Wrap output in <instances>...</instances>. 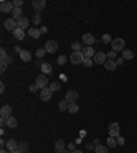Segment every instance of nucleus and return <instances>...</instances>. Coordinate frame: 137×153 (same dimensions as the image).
Masks as SVG:
<instances>
[{"mask_svg": "<svg viewBox=\"0 0 137 153\" xmlns=\"http://www.w3.org/2000/svg\"><path fill=\"white\" fill-rule=\"evenodd\" d=\"M93 62L96 63V64H104V63L107 62V53H104V52H98V53H95Z\"/></svg>", "mask_w": 137, "mask_h": 153, "instance_id": "39448f33", "label": "nucleus"}, {"mask_svg": "<svg viewBox=\"0 0 137 153\" xmlns=\"http://www.w3.org/2000/svg\"><path fill=\"white\" fill-rule=\"evenodd\" d=\"M117 142H118V145H119V146H123V145H125V138H123V137H118Z\"/></svg>", "mask_w": 137, "mask_h": 153, "instance_id": "ea45409f", "label": "nucleus"}, {"mask_svg": "<svg viewBox=\"0 0 137 153\" xmlns=\"http://www.w3.org/2000/svg\"><path fill=\"white\" fill-rule=\"evenodd\" d=\"M29 33V36H30L32 38H34V40H37L41 36V33H40V29H36V28H32L30 30L27 31Z\"/></svg>", "mask_w": 137, "mask_h": 153, "instance_id": "4be33fe9", "label": "nucleus"}, {"mask_svg": "<svg viewBox=\"0 0 137 153\" xmlns=\"http://www.w3.org/2000/svg\"><path fill=\"white\" fill-rule=\"evenodd\" d=\"M122 58L125 60H132L134 58V52L130 51V49H125V51L122 52Z\"/></svg>", "mask_w": 137, "mask_h": 153, "instance_id": "aec40b11", "label": "nucleus"}, {"mask_svg": "<svg viewBox=\"0 0 137 153\" xmlns=\"http://www.w3.org/2000/svg\"><path fill=\"white\" fill-rule=\"evenodd\" d=\"M6 148L8 149V152H10V150H14V149H18V142H16L15 139H8Z\"/></svg>", "mask_w": 137, "mask_h": 153, "instance_id": "6ab92c4d", "label": "nucleus"}, {"mask_svg": "<svg viewBox=\"0 0 137 153\" xmlns=\"http://www.w3.org/2000/svg\"><path fill=\"white\" fill-rule=\"evenodd\" d=\"M136 153H137V152H136Z\"/></svg>", "mask_w": 137, "mask_h": 153, "instance_id": "6e6d98bb", "label": "nucleus"}, {"mask_svg": "<svg viewBox=\"0 0 137 153\" xmlns=\"http://www.w3.org/2000/svg\"><path fill=\"white\" fill-rule=\"evenodd\" d=\"M14 8L15 7L11 1H1V4H0V11L1 12H12Z\"/></svg>", "mask_w": 137, "mask_h": 153, "instance_id": "6e6552de", "label": "nucleus"}, {"mask_svg": "<svg viewBox=\"0 0 137 153\" xmlns=\"http://www.w3.org/2000/svg\"><path fill=\"white\" fill-rule=\"evenodd\" d=\"M123 62H125V59H123V58H117V60H115L117 66H121V64H122Z\"/></svg>", "mask_w": 137, "mask_h": 153, "instance_id": "c03bdc74", "label": "nucleus"}, {"mask_svg": "<svg viewBox=\"0 0 137 153\" xmlns=\"http://www.w3.org/2000/svg\"><path fill=\"white\" fill-rule=\"evenodd\" d=\"M40 33H41V34H45V33H47V28H45V26H41V29H40Z\"/></svg>", "mask_w": 137, "mask_h": 153, "instance_id": "49530a36", "label": "nucleus"}, {"mask_svg": "<svg viewBox=\"0 0 137 153\" xmlns=\"http://www.w3.org/2000/svg\"><path fill=\"white\" fill-rule=\"evenodd\" d=\"M12 14V19H19L21 16H22V8H18V7H15L14 8V11L11 12Z\"/></svg>", "mask_w": 137, "mask_h": 153, "instance_id": "a878e982", "label": "nucleus"}, {"mask_svg": "<svg viewBox=\"0 0 137 153\" xmlns=\"http://www.w3.org/2000/svg\"><path fill=\"white\" fill-rule=\"evenodd\" d=\"M111 47H113V51L115 52H123L125 51V40L123 38H114L111 41Z\"/></svg>", "mask_w": 137, "mask_h": 153, "instance_id": "f257e3e1", "label": "nucleus"}, {"mask_svg": "<svg viewBox=\"0 0 137 153\" xmlns=\"http://www.w3.org/2000/svg\"><path fill=\"white\" fill-rule=\"evenodd\" d=\"M45 4H47L45 0H33V1H32V7L36 10V12H40L41 10H44Z\"/></svg>", "mask_w": 137, "mask_h": 153, "instance_id": "1a4fd4ad", "label": "nucleus"}, {"mask_svg": "<svg viewBox=\"0 0 137 153\" xmlns=\"http://www.w3.org/2000/svg\"><path fill=\"white\" fill-rule=\"evenodd\" d=\"M19 58L24 60V62H30L32 55H30V52H29V51H26V49H22V51L19 52Z\"/></svg>", "mask_w": 137, "mask_h": 153, "instance_id": "f3484780", "label": "nucleus"}, {"mask_svg": "<svg viewBox=\"0 0 137 153\" xmlns=\"http://www.w3.org/2000/svg\"><path fill=\"white\" fill-rule=\"evenodd\" d=\"M7 126L10 127V129H15L16 126H18V120H16V118H14V116H10L7 120Z\"/></svg>", "mask_w": 137, "mask_h": 153, "instance_id": "b1692460", "label": "nucleus"}, {"mask_svg": "<svg viewBox=\"0 0 137 153\" xmlns=\"http://www.w3.org/2000/svg\"><path fill=\"white\" fill-rule=\"evenodd\" d=\"M12 4H14V7L21 8L22 6H24V0H14V1H12Z\"/></svg>", "mask_w": 137, "mask_h": 153, "instance_id": "4c0bfd02", "label": "nucleus"}, {"mask_svg": "<svg viewBox=\"0 0 137 153\" xmlns=\"http://www.w3.org/2000/svg\"><path fill=\"white\" fill-rule=\"evenodd\" d=\"M45 48H40V49H37V52H36V56L37 58H43L44 55H45Z\"/></svg>", "mask_w": 137, "mask_h": 153, "instance_id": "c9c22d12", "label": "nucleus"}, {"mask_svg": "<svg viewBox=\"0 0 137 153\" xmlns=\"http://www.w3.org/2000/svg\"><path fill=\"white\" fill-rule=\"evenodd\" d=\"M51 97H52V90L49 89V88L43 89L41 93H40V98H41L43 101H48V100H51Z\"/></svg>", "mask_w": 137, "mask_h": 153, "instance_id": "f8f14e48", "label": "nucleus"}, {"mask_svg": "<svg viewBox=\"0 0 137 153\" xmlns=\"http://www.w3.org/2000/svg\"><path fill=\"white\" fill-rule=\"evenodd\" d=\"M45 51L48 52V53H55L56 52V49H58V43L55 41V40H49V41H47V44H45Z\"/></svg>", "mask_w": 137, "mask_h": 153, "instance_id": "423d86ee", "label": "nucleus"}, {"mask_svg": "<svg viewBox=\"0 0 137 153\" xmlns=\"http://www.w3.org/2000/svg\"><path fill=\"white\" fill-rule=\"evenodd\" d=\"M33 23H34V25L41 23V16H40L39 12H36L34 15H33Z\"/></svg>", "mask_w": 137, "mask_h": 153, "instance_id": "473e14b6", "label": "nucleus"}, {"mask_svg": "<svg viewBox=\"0 0 137 153\" xmlns=\"http://www.w3.org/2000/svg\"><path fill=\"white\" fill-rule=\"evenodd\" d=\"M59 110L62 111V112H65V111H69V102H67L66 100H62V101L59 102Z\"/></svg>", "mask_w": 137, "mask_h": 153, "instance_id": "c85d7f7f", "label": "nucleus"}, {"mask_svg": "<svg viewBox=\"0 0 137 153\" xmlns=\"http://www.w3.org/2000/svg\"><path fill=\"white\" fill-rule=\"evenodd\" d=\"M78 111H80V107L77 102H70V104H69V112H70V114H77Z\"/></svg>", "mask_w": 137, "mask_h": 153, "instance_id": "393cba45", "label": "nucleus"}, {"mask_svg": "<svg viewBox=\"0 0 137 153\" xmlns=\"http://www.w3.org/2000/svg\"><path fill=\"white\" fill-rule=\"evenodd\" d=\"M12 34H14V37H15L16 40H24V37H25V31L22 30V29H19V28H16L15 30L12 31Z\"/></svg>", "mask_w": 137, "mask_h": 153, "instance_id": "a211bd4d", "label": "nucleus"}, {"mask_svg": "<svg viewBox=\"0 0 137 153\" xmlns=\"http://www.w3.org/2000/svg\"><path fill=\"white\" fill-rule=\"evenodd\" d=\"M11 107L10 105H3L1 107V110H0V115H1V118H10L11 116Z\"/></svg>", "mask_w": 137, "mask_h": 153, "instance_id": "2eb2a0df", "label": "nucleus"}, {"mask_svg": "<svg viewBox=\"0 0 137 153\" xmlns=\"http://www.w3.org/2000/svg\"><path fill=\"white\" fill-rule=\"evenodd\" d=\"M82 55H84V58L85 59H90V58H93L95 56V51L92 47H84L82 48Z\"/></svg>", "mask_w": 137, "mask_h": 153, "instance_id": "ddd939ff", "label": "nucleus"}, {"mask_svg": "<svg viewBox=\"0 0 137 153\" xmlns=\"http://www.w3.org/2000/svg\"><path fill=\"white\" fill-rule=\"evenodd\" d=\"M10 153H21L18 149H14V150H10Z\"/></svg>", "mask_w": 137, "mask_h": 153, "instance_id": "603ef678", "label": "nucleus"}, {"mask_svg": "<svg viewBox=\"0 0 137 153\" xmlns=\"http://www.w3.org/2000/svg\"><path fill=\"white\" fill-rule=\"evenodd\" d=\"M71 48H73V51L74 52H80V51H82V48L84 47H82L80 43H73L71 44Z\"/></svg>", "mask_w": 137, "mask_h": 153, "instance_id": "2f4dec72", "label": "nucleus"}, {"mask_svg": "<svg viewBox=\"0 0 137 153\" xmlns=\"http://www.w3.org/2000/svg\"><path fill=\"white\" fill-rule=\"evenodd\" d=\"M82 64H84L85 67H92V64H93V60H92V59H85Z\"/></svg>", "mask_w": 137, "mask_h": 153, "instance_id": "58836bf2", "label": "nucleus"}, {"mask_svg": "<svg viewBox=\"0 0 137 153\" xmlns=\"http://www.w3.org/2000/svg\"><path fill=\"white\" fill-rule=\"evenodd\" d=\"M69 149H71V150L74 149V144H69Z\"/></svg>", "mask_w": 137, "mask_h": 153, "instance_id": "8fccbe9b", "label": "nucleus"}, {"mask_svg": "<svg viewBox=\"0 0 137 153\" xmlns=\"http://www.w3.org/2000/svg\"><path fill=\"white\" fill-rule=\"evenodd\" d=\"M16 25H18V28L19 29L25 30V29L29 26V18H26V16H21L19 19H16Z\"/></svg>", "mask_w": 137, "mask_h": 153, "instance_id": "4468645a", "label": "nucleus"}, {"mask_svg": "<svg viewBox=\"0 0 137 153\" xmlns=\"http://www.w3.org/2000/svg\"><path fill=\"white\" fill-rule=\"evenodd\" d=\"M4 90H6V86H4V83L1 82V83H0V92H1V93H4Z\"/></svg>", "mask_w": 137, "mask_h": 153, "instance_id": "09e8293b", "label": "nucleus"}, {"mask_svg": "<svg viewBox=\"0 0 137 153\" xmlns=\"http://www.w3.org/2000/svg\"><path fill=\"white\" fill-rule=\"evenodd\" d=\"M4 62L7 63V64H10V63H12V59H11V58H10V56H7V58L4 59Z\"/></svg>", "mask_w": 137, "mask_h": 153, "instance_id": "de8ad7c7", "label": "nucleus"}, {"mask_svg": "<svg viewBox=\"0 0 137 153\" xmlns=\"http://www.w3.org/2000/svg\"><path fill=\"white\" fill-rule=\"evenodd\" d=\"M0 153H10V152H7L6 149H1V150H0Z\"/></svg>", "mask_w": 137, "mask_h": 153, "instance_id": "864d4df0", "label": "nucleus"}, {"mask_svg": "<svg viewBox=\"0 0 137 153\" xmlns=\"http://www.w3.org/2000/svg\"><path fill=\"white\" fill-rule=\"evenodd\" d=\"M104 67H106L108 71H114L117 68V63H115V60H107V62L104 63Z\"/></svg>", "mask_w": 137, "mask_h": 153, "instance_id": "5701e85b", "label": "nucleus"}, {"mask_svg": "<svg viewBox=\"0 0 137 153\" xmlns=\"http://www.w3.org/2000/svg\"><path fill=\"white\" fill-rule=\"evenodd\" d=\"M7 118H1V120H0V125H1V127H6L7 126Z\"/></svg>", "mask_w": 137, "mask_h": 153, "instance_id": "37998d69", "label": "nucleus"}, {"mask_svg": "<svg viewBox=\"0 0 137 153\" xmlns=\"http://www.w3.org/2000/svg\"><path fill=\"white\" fill-rule=\"evenodd\" d=\"M66 62H67V58H66L65 55H60V56L58 58V64H59V66H63V64H65Z\"/></svg>", "mask_w": 137, "mask_h": 153, "instance_id": "f704fd0d", "label": "nucleus"}, {"mask_svg": "<svg viewBox=\"0 0 137 153\" xmlns=\"http://www.w3.org/2000/svg\"><path fill=\"white\" fill-rule=\"evenodd\" d=\"M71 153H82V150H80V149H74Z\"/></svg>", "mask_w": 137, "mask_h": 153, "instance_id": "3c124183", "label": "nucleus"}, {"mask_svg": "<svg viewBox=\"0 0 137 153\" xmlns=\"http://www.w3.org/2000/svg\"><path fill=\"white\" fill-rule=\"evenodd\" d=\"M37 89H39V88L36 86V85H33V86H30V92H32V93H36V92H37Z\"/></svg>", "mask_w": 137, "mask_h": 153, "instance_id": "a18cd8bd", "label": "nucleus"}, {"mask_svg": "<svg viewBox=\"0 0 137 153\" xmlns=\"http://www.w3.org/2000/svg\"><path fill=\"white\" fill-rule=\"evenodd\" d=\"M95 153H108V146L96 145V148H95Z\"/></svg>", "mask_w": 137, "mask_h": 153, "instance_id": "bb28decb", "label": "nucleus"}, {"mask_svg": "<svg viewBox=\"0 0 137 153\" xmlns=\"http://www.w3.org/2000/svg\"><path fill=\"white\" fill-rule=\"evenodd\" d=\"M84 60H85V58H84V55H82V52H73L70 56V62L73 63V64H81V63H84Z\"/></svg>", "mask_w": 137, "mask_h": 153, "instance_id": "f03ea898", "label": "nucleus"}, {"mask_svg": "<svg viewBox=\"0 0 137 153\" xmlns=\"http://www.w3.org/2000/svg\"><path fill=\"white\" fill-rule=\"evenodd\" d=\"M0 58H1V60H4L6 58H7V53H6V49H4V48L0 49Z\"/></svg>", "mask_w": 137, "mask_h": 153, "instance_id": "a19ab883", "label": "nucleus"}, {"mask_svg": "<svg viewBox=\"0 0 137 153\" xmlns=\"http://www.w3.org/2000/svg\"><path fill=\"white\" fill-rule=\"evenodd\" d=\"M119 131H121V127H119V125H118V123H111V125L108 126V134H110V137L118 138V137H119Z\"/></svg>", "mask_w": 137, "mask_h": 153, "instance_id": "7ed1b4c3", "label": "nucleus"}, {"mask_svg": "<svg viewBox=\"0 0 137 153\" xmlns=\"http://www.w3.org/2000/svg\"><path fill=\"white\" fill-rule=\"evenodd\" d=\"M48 85V78L45 77V75H39L37 78H36V86L40 88L41 90L43 89H45Z\"/></svg>", "mask_w": 137, "mask_h": 153, "instance_id": "20e7f679", "label": "nucleus"}, {"mask_svg": "<svg viewBox=\"0 0 137 153\" xmlns=\"http://www.w3.org/2000/svg\"><path fill=\"white\" fill-rule=\"evenodd\" d=\"M18 150H19L21 153H25L27 150V144L26 142H19V144H18Z\"/></svg>", "mask_w": 137, "mask_h": 153, "instance_id": "c756f323", "label": "nucleus"}, {"mask_svg": "<svg viewBox=\"0 0 137 153\" xmlns=\"http://www.w3.org/2000/svg\"><path fill=\"white\" fill-rule=\"evenodd\" d=\"M63 153H71V152H69V150H66V149H65V150H63Z\"/></svg>", "mask_w": 137, "mask_h": 153, "instance_id": "5fc2aeb1", "label": "nucleus"}, {"mask_svg": "<svg viewBox=\"0 0 137 153\" xmlns=\"http://www.w3.org/2000/svg\"><path fill=\"white\" fill-rule=\"evenodd\" d=\"M65 148H66V142L63 141V139H58V141L55 142V150H56V152L63 153Z\"/></svg>", "mask_w": 137, "mask_h": 153, "instance_id": "dca6fc26", "label": "nucleus"}, {"mask_svg": "<svg viewBox=\"0 0 137 153\" xmlns=\"http://www.w3.org/2000/svg\"><path fill=\"white\" fill-rule=\"evenodd\" d=\"M117 56H118V52L111 51L107 53V60H117Z\"/></svg>", "mask_w": 137, "mask_h": 153, "instance_id": "7c9ffc66", "label": "nucleus"}, {"mask_svg": "<svg viewBox=\"0 0 137 153\" xmlns=\"http://www.w3.org/2000/svg\"><path fill=\"white\" fill-rule=\"evenodd\" d=\"M65 100H66L69 104H70V102H75L77 100H78V92H77V90H69L66 93Z\"/></svg>", "mask_w": 137, "mask_h": 153, "instance_id": "0eeeda50", "label": "nucleus"}, {"mask_svg": "<svg viewBox=\"0 0 137 153\" xmlns=\"http://www.w3.org/2000/svg\"><path fill=\"white\" fill-rule=\"evenodd\" d=\"M4 28L7 29V30L14 31L16 28H18V25H16V21L12 19V18H10V19H6V21H4Z\"/></svg>", "mask_w": 137, "mask_h": 153, "instance_id": "9d476101", "label": "nucleus"}, {"mask_svg": "<svg viewBox=\"0 0 137 153\" xmlns=\"http://www.w3.org/2000/svg\"><path fill=\"white\" fill-rule=\"evenodd\" d=\"M49 89H51L52 92H58L59 89H60V83L59 82H52L51 86H49Z\"/></svg>", "mask_w": 137, "mask_h": 153, "instance_id": "72a5a7b5", "label": "nucleus"}, {"mask_svg": "<svg viewBox=\"0 0 137 153\" xmlns=\"http://www.w3.org/2000/svg\"><path fill=\"white\" fill-rule=\"evenodd\" d=\"M117 145H118V142H117V139H115V137L107 138V146H108V148H115Z\"/></svg>", "mask_w": 137, "mask_h": 153, "instance_id": "cd10ccee", "label": "nucleus"}, {"mask_svg": "<svg viewBox=\"0 0 137 153\" xmlns=\"http://www.w3.org/2000/svg\"><path fill=\"white\" fill-rule=\"evenodd\" d=\"M41 73H43V74H51L52 66L49 63H43V64H41Z\"/></svg>", "mask_w": 137, "mask_h": 153, "instance_id": "412c9836", "label": "nucleus"}, {"mask_svg": "<svg viewBox=\"0 0 137 153\" xmlns=\"http://www.w3.org/2000/svg\"><path fill=\"white\" fill-rule=\"evenodd\" d=\"M95 37L90 33H86V34H84L82 36V43L85 44L86 47H92V44H95Z\"/></svg>", "mask_w": 137, "mask_h": 153, "instance_id": "9b49d317", "label": "nucleus"}, {"mask_svg": "<svg viewBox=\"0 0 137 153\" xmlns=\"http://www.w3.org/2000/svg\"><path fill=\"white\" fill-rule=\"evenodd\" d=\"M0 66H1V67H0V71H1V73H4V71H6V68H7L8 64H7L6 62H4V60H1V64H0Z\"/></svg>", "mask_w": 137, "mask_h": 153, "instance_id": "79ce46f5", "label": "nucleus"}, {"mask_svg": "<svg viewBox=\"0 0 137 153\" xmlns=\"http://www.w3.org/2000/svg\"><path fill=\"white\" fill-rule=\"evenodd\" d=\"M102 41H103V44H108V43H111V41H113V38L110 37V34H104L102 37Z\"/></svg>", "mask_w": 137, "mask_h": 153, "instance_id": "e433bc0d", "label": "nucleus"}]
</instances>
